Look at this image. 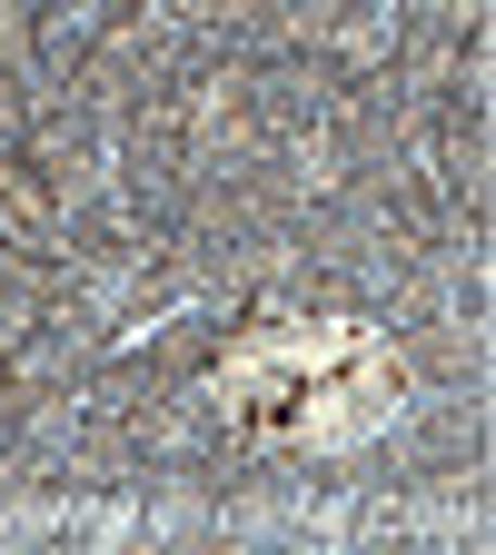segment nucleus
Listing matches in <instances>:
<instances>
[{"label": "nucleus", "mask_w": 496, "mask_h": 555, "mask_svg": "<svg viewBox=\"0 0 496 555\" xmlns=\"http://www.w3.org/2000/svg\"><path fill=\"white\" fill-rule=\"evenodd\" d=\"M208 397L239 437L258 447H368L387 416L407 406V358L368 327V318H338V308H268L249 318L219 367H208Z\"/></svg>", "instance_id": "nucleus-1"}]
</instances>
